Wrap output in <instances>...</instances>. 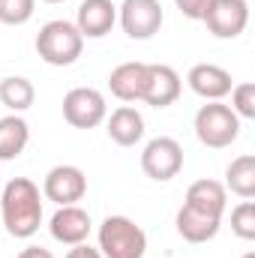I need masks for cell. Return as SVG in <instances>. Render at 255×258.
<instances>
[{
    "label": "cell",
    "mask_w": 255,
    "mask_h": 258,
    "mask_svg": "<svg viewBox=\"0 0 255 258\" xmlns=\"http://www.w3.org/2000/svg\"><path fill=\"white\" fill-rule=\"evenodd\" d=\"M0 102L9 108V114H21L36 102V87L24 75H9L0 81Z\"/></svg>",
    "instance_id": "19"
},
{
    "label": "cell",
    "mask_w": 255,
    "mask_h": 258,
    "mask_svg": "<svg viewBox=\"0 0 255 258\" xmlns=\"http://www.w3.org/2000/svg\"><path fill=\"white\" fill-rule=\"evenodd\" d=\"M108 102L96 87H72L63 96V120L75 129H93L105 123Z\"/></svg>",
    "instance_id": "6"
},
{
    "label": "cell",
    "mask_w": 255,
    "mask_h": 258,
    "mask_svg": "<svg viewBox=\"0 0 255 258\" xmlns=\"http://www.w3.org/2000/svg\"><path fill=\"white\" fill-rule=\"evenodd\" d=\"M102 258H144L147 234L129 216H105L99 225V246Z\"/></svg>",
    "instance_id": "3"
},
{
    "label": "cell",
    "mask_w": 255,
    "mask_h": 258,
    "mask_svg": "<svg viewBox=\"0 0 255 258\" xmlns=\"http://www.w3.org/2000/svg\"><path fill=\"white\" fill-rule=\"evenodd\" d=\"M189 81V90L195 96L207 99V102H222L228 93H231V72L222 69L219 63H195L186 75Z\"/></svg>",
    "instance_id": "12"
},
{
    "label": "cell",
    "mask_w": 255,
    "mask_h": 258,
    "mask_svg": "<svg viewBox=\"0 0 255 258\" xmlns=\"http://www.w3.org/2000/svg\"><path fill=\"white\" fill-rule=\"evenodd\" d=\"M87 195V174L78 165H54L42 180V198L54 201L57 207L78 204Z\"/></svg>",
    "instance_id": "9"
},
{
    "label": "cell",
    "mask_w": 255,
    "mask_h": 258,
    "mask_svg": "<svg viewBox=\"0 0 255 258\" xmlns=\"http://www.w3.org/2000/svg\"><path fill=\"white\" fill-rule=\"evenodd\" d=\"M72 24L78 27V33L84 39H102L117 24V6L111 0H84L75 12Z\"/></svg>",
    "instance_id": "13"
},
{
    "label": "cell",
    "mask_w": 255,
    "mask_h": 258,
    "mask_svg": "<svg viewBox=\"0 0 255 258\" xmlns=\"http://www.w3.org/2000/svg\"><path fill=\"white\" fill-rule=\"evenodd\" d=\"M45 3H66V0H45Z\"/></svg>",
    "instance_id": "28"
},
{
    "label": "cell",
    "mask_w": 255,
    "mask_h": 258,
    "mask_svg": "<svg viewBox=\"0 0 255 258\" xmlns=\"http://www.w3.org/2000/svg\"><path fill=\"white\" fill-rule=\"evenodd\" d=\"M174 225H177V234H180L183 240H189V243H207V240H213V237L219 234L222 219L207 216V213L192 210V207L183 204V207L177 210V216H174Z\"/></svg>",
    "instance_id": "17"
},
{
    "label": "cell",
    "mask_w": 255,
    "mask_h": 258,
    "mask_svg": "<svg viewBox=\"0 0 255 258\" xmlns=\"http://www.w3.org/2000/svg\"><path fill=\"white\" fill-rule=\"evenodd\" d=\"M144 75H147V63L141 60H129L111 69L108 75V90L120 99V102H138L144 93Z\"/></svg>",
    "instance_id": "15"
},
{
    "label": "cell",
    "mask_w": 255,
    "mask_h": 258,
    "mask_svg": "<svg viewBox=\"0 0 255 258\" xmlns=\"http://www.w3.org/2000/svg\"><path fill=\"white\" fill-rule=\"evenodd\" d=\"M117 21L129 39H150L159 33L165 15L159 0H123L117 6Z\"/></svg>",
    "instance_id": "7"
},
{
    "label": "cell",
    "mask_w": 255,
    "mask_h": 258,
    "mask_svg": "<svg viewBox=\"0 0 255 258\" xmlns=\"http://www.w3.org/2000/svg\"><path fill=\"white\" fill-rule=\"evenodd\" d=\"M30 141V126L21 114H6L0 117V162L18 159Z\"/></svg>",
    "instance_id": "18"
},
{
    "label": "cell",
    "mask_w": 255,
    "mask_h": 258,
    "mask_svg": "<svg viewBox=\"0 0 255 258\" xmlns=\"http://www.w3.org/2000/svg\"><path fill=\"white\" fill-rule=\"evenodd\" d=\"M18 258H54L51 255V249H45V246H27V249H21Z\"/></svg>",
    "instance_id": "26"
},
{
    "label": "cell",
    "mask_w": 255,
    "mask_h": 258,
    "mask_svg": "<svg viewBox=\"0 0 255 258\" xmlns=\"http://www.w3.org/2000/svg\"><path fill=\"white\" fill-rule=\"evenodd\" d=\"M225 189L237 195V198H255V156L243 153L237 159H231V165L225 168Z\"/></svg>",
    "instance_id": "20"
},
{
    "label": "cell",
    "mask_w": 255,
    "mask_h": 258,
    "mask_svg": "<svg viewBox=\"0 0 255 258\" xmlns=\"http://www.w3.org/2000/svg\"><path fill=\"white\" fill-rule=\"evenodd\" d=\"M84 51V36L66 18H54L36 33V54L48 66H72Z\"/></svg>",
    "instance_id": "2"
},
{
    "label": "cell",
    "mask_w": 255,
    "mask_h": 258,
    "mask_svg": "<svg viewBox=\"0 0 255 258\" xmlns=\"http://www.w3.org/2000/svg\"><path fill=\"white\" fill-rule=\"evenodd\" d=\"M183 204L192 207V210L207 213V216L222 219V213H225V207H228V189H225L219 180L204 177V180H195L189 189H186V201H183Z\"/></svg>",
    "instance_id": "14"
},
{
    "label": "cell",
    "mask_w": 255,
    "mask_h": 258,
    "mask_svg": "<svg viewBox=\"0 0 255 258\" xmlns=\"http://www.w3.org/2000/svg\"><path fill=\"white\" fill-rule=\"evenodd\" d=\"M105 126H108V138L120 147H135L144 138V117L132 105L114 108L111 117H105Z\"/></svg>",
    "instance_id": "16"
},
{
    "label": "cell",
    "mask_w": 255,
    "mask_h": 258,
    "mask_svg": "<svg viewBox=\"0 0 255 258\" xmlns=\"http://www.w3.org/2000/svg\"><path fill=\"white\" fill-rule=\"evenodd\" d=\"M195 138L204 147L222 150L231 147L240 135V117L225 105V102H207L195 111Z\"/></svg>",
    "instance_id": "4"
},
{
    "label": "cell",
    "mask_w": 255,
    "mask_h": 258,
    "mask_svg": "<svg viewBox=\"0 0 255 258\" xmlns=\"http://www.w3.org/2000/svg\"><path fill=\"white\" fill-rule=\"evenodd\" d=\"M66 258H102V252L96 249V246H90L87 240L84 243H75L69 252H66Z\"/></svg>",
    "instance_id": "25"
},
{
    "label": "cell",
    "mask_w": 255,
    "mask_h": 258,
    "mask_svg": "<svg viewBox=\"0 0 255 258\" xmlns=\"http://www.w3.org/2000/svg\"><path fill=\"white\" fill-rule=\"evenodd\" d=\"M183 90V81L177 75V69L168 63H147V75H144V93L141 102L153 105V108H168L177 102Z\"/></svg>",
    "instance_id": "10"
},
{
    "label": "cell",
    "mask_w": 255,
    "mask_h": 258,
    "mask_svg": "<svg viewBox=\"0 0 255 258\" xmlns=\"http://www.w3.org/2000/svg\"><path fill=\"white\" fill-rule=\"evenodd\" d=\"M240 258H255V252H243V255H240Z\"/></svg>",
    "instance_id": "27"
},
{
    "label": "cell",
    "mask_w": 255,
    "mask_h": 258,
    "mask_svg": "<svg viewBox=\"0 0 255 258\" xmlns=\"http://www.w3.org/2000/svg\"><path fill=\"white\" fill-rule=\"evenodd\" d=\"M36 12V0H0V24H27Z\"/></svg>",
    "instance_id": "22"
},
{
    "label": "cell",
    "mask_w": 255,
    "mask_h": 258,
    "mask_svg": "<svg viewBox=\"0 0 255 258\" xmlns=\"http://www.w3.org/2000/svg\"><path fill=\"white\" fill-rule=\"evenodd\" d=\"M237 117H246L252 120L255 117V84L252 81H240L231 87V105H228Z\"/></svg>",
    "instance_id": "23"
},
{
    "label": "cell",
    "mask_w": 255,
    "mask_h": 258,
    "mask_svg": "<svg viewBox=\"0 0 255 258\" xmlns=\"http://www.w3.org/2000/svg\"><path fill=\"white\" fill-rule=\"evenodd\" d=\"M231 231L240 240H255V204H252V198H243L231 210Z\"/></svg>",
    "instance_id": "21"
},
{
    "label": "cell",
    "mask_w": 255,
    "mask_h": 258,
    "mask_svg": "<svg viewBox=\"0 0 255 258\" xmlns=\"http://www.w3.org/2000/svg\"><path fill=\"white\" fill-rule=\"evenodd\" d=\"M183 168V147L177 138L171 135H159V138H150L141 150V171L156 180V183H165V180H174Z\"/></svg>",
    "instance_id": "5"
},
{
    "label": "cell",
    "mask_w": 255,
    "mask_h": 258,
    "mask_svg": "<svg viewBox=\"0 0 255 258\" xmlns=\"http://www.w3.org/2000/svg\"><path fill=\"white\" fill-rule=\"evenodd\" d=\"M0 216L9 237L27 240L42 225V192L30 177H12L0 195Z\"/></svg>",
    "instance_id": "1"
},
{
    "label": "cell",
    "mask_w": 255,
    "mask_h": 258,
    "mask_svg": "<svg viewBox=\"0 0 255 258\" xmlns=\"http://www.w3.org/2000/svg\"><path fill=\"white\" fill-rule=\"evenodd\" d=\"M90 213L78 204H66V207H57L54 216L48 219V231L57 243L63 246H75V243H84L90 237Z\"/></svg>",
    "instance_id": "11"
},
{
    "label": "cell",
    "mask_w": 255,
    "mask_h": 258,
    "mask_svg": "<svg viewBox=\"0 0 255 258\" xmlns=\"http://www.w3.org/2000/svg\"><path fill=\"white\" fill-rule=\"evenodd\" d=\"M174 6L180 9L183 18H189V21H201V18H204V9L210 6V0H174Z\"/></svg>",
    "instance_id": "24"
},
{
    "label": "cell",
    "mask_w": 255,
    "mask_h": 258,
    "mask_svg": "<svg viewBox=\"0 0 255 258\" xmlns=\"http://www.w3.org/2000/svg\"><path fill=\"white\" fill-rule=\"evenodd\" d=\"M201 21L216 39H237L249 24V3L246 0H210Z\"/></svg>",
    "instance_id": "8"
}]
</instances>
